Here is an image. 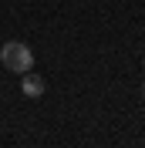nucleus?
I'll return each mask as SVG.
<instances>
[{"instance_id": "2", "label": "nucleus", "mask_w": 145, "mask_h": 148, "mask_svg": "<svg viewBox=\"0 0 145 148\" xmlns=\"http://www.w3.org/2000/svg\"><path fill=\"white\" fill-rule=\"evenodd\" d=\"M20 91L27 94V98H41V94H44V81H41V77H34V74H24V84H20Z\"/></svg>"}, {"instance_id": "1", "label": "nucleus", "mask_w": 145, "mask_h": 148, "mask_svg": "<svg viewBox=\"0 0 145 148\" xmlns=\"http://www.w3.org/2000/svg\"><path fill=\"white\" fill-rule=\"evenodd\" d=\"M0 61H3V67L14 74H27L30 67H34V51H30L24 40H7V44L0 47Z\"/></svg>"}, {"instance_id": "3", "label": "nucleus", "mask_w": 145, "mask_h": 148, "mask_svg": "<svg viewBox=\"0 0 145 148\" xmlns=\"http://www.w3.org/2000/svg\"><path fill=\"white\" fill-rule=\"evenodd\" d=\"M142 94H145V84H142Z\"/></svg>"}]
</instances>
